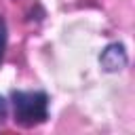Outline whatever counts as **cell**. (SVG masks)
Masks as SVG:
<instances>
[{
    "label": "cell",
    "mask_w": 135,
    "mask_h": 135,
    "mask_svg": "<svg viewBox=\"0 0 135 135\" xmlns=\"http://www.w3.org/2000/svg\"><path fill=\"white\" fill-rule=\"evenodd\" d=\"M8 103L13 105V120L23 129L38 127L49 120V95L46 91H11Z\"/></svg>",
    "instance_id": "obj_1"
},
{
    "label": "cell",
    "mask_w": 135,
    "mask_h": 135,
    "mask_svg": "<svg viewBox=\"0 0 135 135\" xmlns=\"http://www.w3.org/2000/svg\"><path fill=\"white\" fill-rule=\"evenodd\" d=\"M127 63H129V55L122 42H110L99 55V65L105 72H120L127 68Z\"/></svg>",
    "instance_id": "obj_2"
},
{
    "label": "cell",
    "mask_w": 135,
    "mask_h": 135,
    "mask_svg": "<svg viewBox=\"0 0 135 135\" xmlns=\"http://www.w3.org/2000/svg\"><path fill=\"white\" fill-rule=\"evenodd\" d=\"M6 42H8V30H6V21L0 15V63L4 59V51H6Z\"/></svg>",
    "instance_id": "obj_3"
},
{
    "label": "cell",
    "mask_w": 135,
    "mask_h": 135,
    "mask_svg": "<svg viewBox=\"0 0 135 135\" xmlns=\"http://www.w3.org/2000/svg\"><path fill=\"white\" fill-rule=\"evenodd\" d=\"M6 114H8V101L0 95V124L6 120Z\"/></svg>",
    "instance_id": "obj_4"
}]
</instances>
